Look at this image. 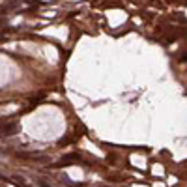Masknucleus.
Masks as SVG:
<instances>
[{"instance_id": "obj_1", "label": "nucleus", "mask_w": 187, "mask_h": 187, "mask_svg": "<svg viewBox=\"0 0 187 187\" xmlns=\"http://www.w3.org/2000/svg\"><path fill=\"white\" fill-rule=\"evenodd\" d=\"M71 161H81V157H79L77 154H69V155L62 157V159H60V163H56V167H67V165H73Z\"/></svg>"}]
</instances>
